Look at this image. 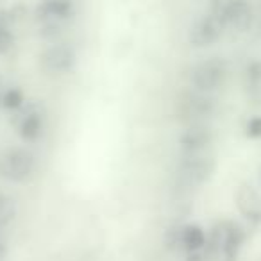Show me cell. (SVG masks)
<instances>
[{"label": "cell", "instance_id": "1", "mask_svg": "<svg viewBox=\"0 0 261 261\" xmlns=\"http://www.w3.org/2000/svg\"><path fill=\"white\" fill-rule=\"evenodd\" d=\"M38 160L29 149L11 147L0 152V177L11 182H25L34 175Z\"/></svg>", "mask_w": 261, "mask_h": 261}, {"label": "cell", "instance_id": "2", "mask_svg": "<svg viewBox=\"0 0 261 261\" xmlns=\"http://www.w3.org/2000/svg\"><path fill=\"white\" fill-rule=\"evenodd\" d=\"M227 79V63L222 58H210L199 63L190 72V84L193 90L210 93L222 86Z\"/></svg>", "mask_w": 261, "mask_h": 261}, {"label": "cell", "instance_id": "3", "mask_svg": "<svg viewBox=\"0 0 261 261\" xmlns=\"http://www.w3.org/2000/svg\"><path fill=\"white\" fill-rule=\"evenodd\" d=\"M210 15L224 27L245 31L252 22V11L247 0H211Z\"/></svg>", "mask_w": 261, "mask_h": 261}, {"label": "cell", "instance_id": "4", "mask_svg": "<svg viewBox=\"0 0 261 261\" xmlns=\"http://www.w3.org/2000/svg\"><path fill=\"white\" fill-rule=\"evenodd\" d=\"M77 65V50L70 43L56 41L40 54V68L47 75H65Z\"/></svg>", "mask_w": 261, "mask_h": 261}, {"label": "cell", "instance_id": "5", "mask_svg": "<svg viewBox=\"0 0 261 261\" xmlns=\"http://www.w3.org/2000/svg\"><path fill=\"white\" fill-rule=\"evenodd\" d=\"M16 127L23 142L33 143L43 135L45 129V108L41 102H29L23 104L16 111Z\"/></svg>", "mask_w": 261, "mask_h": 261}, {"label": "cell", "instance_id": "6", "mask_svg": "<svg viewBox=\"0 0 261 261\" xmlns=\"http://www.w3.org/2000/svg\"><path fill=\"white\" fill-rule=\"evenodd\" d=\"M215 170L213 160H210L207 156L200 154H186L182 156V161L179 165V182L181 186L192 188V186H199L202 182H206L211 177Z\"/></svg>", "mask_w": 261, "mask_h": 261}, {"label": "cell", "instance_id": "7", "mask_svg": "<svg viewBox=\"0 0 261 261\" xmlns=\"http://www.w3.org/2000/svg\"><path fill=\"white\" fill-rule=\"evenodd\" d=\"M75 15V0H41L36 8L40 25H66Z\"/></svg>", "mask_w": 261, "mask_h": 261}, {"label": "cell", "instance_id": "8", "mask_svg": "<svg viewBox=\"0 0 261 261\" xmlns=\"http://www.w3.org/2000/svg\"><path fill=\"white\" fill-rule=\"evenodd\" d=\"M224 29L225 27L222 25L215 16H211L210 13H207L206 16L195 20L193 25L190 27L188 41H190V45L195 48L210 47V45L217 43V41L220 40Z\"/></svg>", "mask_w": 261, "mask_h": 261}, {"label": "cell", "instance_id": "9", "mask_svg": "<svg viewBox=\"0 0 261 261\" xmlns=\"http://www.w3.org/2000/svg\"><path fill=\"white\" fill-rule=\"evenodd\" d=\"M213 140L211 129L202 122L190 123L181 135H179V147L182 150V156L186 154H200Z\"/></svg>", "mask_w": 261, "mask_h": 261}, {"label": "cell", "instance_id": "10", "mask_svg": "<svg viewBox=\"0 0 261 261\" xmlns=\"http://www.w3.org/2000/svg\"><path fill=\"white\" fill-rule=\"evenodd\" d=\"M215 100L207 97L202 91H193V93H186L185 97L179 100V115L182 118L192 120V123H197L200 118H206L213 113Z\"/></svg>", "mask_w": 261, "mask_h": 261}, {"label": "cell", "instance_id": "11", "mask_svg": "<svg viewBox=\"0 0 261 261\" xmlns=\"http://www.w3.org/2000/svg\"><path fill=\"white\" fill-rule=\"evenodd\" d=\"M236 206L247 220L256 224L261 220V199L252 185H242L236 190Z\"/></svg>", "mask_w": 261, "mask_h": 261}, {"label": "cell", "instance_id": "12", "mask_svg": "<svg viewBox=\"0 0 261 261\" xmlns=\"http://www.w3.org/2000/svg\"><path fill=\"white\" fill-rule=\"evenodd\" d=\"M207 245V234L202 225L186 224L181 229V249L190 252H202Z\"/></svg>", "mask_w": 261, "mask_h": 261}, {"label": "cell", "instance_id": "13", "mask_svg": "<svg viewBox=\"0 0 261 261\" xmlns=\"http://www.w3.org/2000/svg\"><path fill=\"white\" fill-rule=\"evenodd\" d=\"M18 207H16V200L11 197L4 195L0 200V229H6L13 220L16 218Z\"/></svg>", "mask_w": 261, "mask_h": 261}, {"label": "cell", "instance_id": "14", "mask_svg": "<svg viewBox=\"0 0 261 261\" xmlns=\"http://www.w3.org/2000/svg\"><path fill=\"white\" fill-rule=\"evenodd\" d=\"M0 104H2V108L9 109V111H18L25 104V95H23V91L20 88H9L0 98Z\"/></svg>", "mask_w": 261, "mask_h": 261}, {"label": "cell", "instance_id": "15", "mask_svg": "<svg viewBox=\"0 0 261 261\" xmlns=\"http://www.w3.org/2000/svg\"><path fill=\"white\" fill-rule=\"evenodd\" d=\"M181 229L182 225H172V227L167 229V232H165V247L170 250L177 249V247H181Z\"/></svg>", "mask_w": 261, "mask_h": 261}, {"label": "cell", "instance_id": "16", "mask_svg": "<svg viewBox=\"0 0 261 261\" xmlns=\"http://www.w3.org/2000/svg\"><path fill=\"white\" fill-rule=\"evenodd\" d=\"M245 136L249 140L261 138V115H254L245 123Z\"/></svg>", "mask_w": 261, "mask_h": 261}, {"label": "cell", "instance_id": "17", "mask_svg": "<svg viewBox=\"0 0 261 261\" xmlns=\"http://www.w3.org/2000/svg\"><path fill=\"white\" fill-rule=\"evenodd\" d=\"M15 45V36L8 27H0V56L8 54Z\"/></svg>", "mask_w": 261, "mask_h": 261}, {"label": "cell", "instance_id": "18", "mask_svg": "<svg viewBox=\"0 0 261 261\" xmlns=\"http://www.w3.org/2000/svg\"><path fill=\"white\" fill-rule=\"evenodd\" d=\"M247 77H249L250 83L257 84L261 81V61H250L247 65V70H245Z\"/></svg>", "mask_w": 261, "mask_h": 261}, {"label": "cell", "instance_id": "19", "mask_svg": "<svg viewBox=\"0 0 261 261\" xmlns=\"http://www.w3.org/2000/svg\"><path fill=\"white\" fill-rule=\"evenodd\" d=\"M2 197H4V193H2V192H0V200H2Z\"/></svg>", "mask_w": 261, "mask_h": 261}, {"label": "cell", "instance_id": "20", "mask_svg": "<svg viewBox=\"0 0 261 261\" xmlns=\"http://www.w3.org/2000/svg\"><path fill=\"white\" fill-rule=\"evenodd\" d=\"M0 232H2V229H0ZM0 240H2V236H0Z\"/></svg>", "mask_w": 261, "mask_h": 261}, {"label": "cell", "instance_id": "21", "mask_svg": "<svg viewBox=\"0 0 261 261\" xmlns=\"http://www.w3.org/2000/svg\"><path fill=\"white\" fill-rule=\"evenodd\" d=\"M0 27H2V25H0Z\"/></svg>", "mask_w": 261, "mask_h": 261}, {"label": "cell", "instance_id": "22", "mask_svg": "<svg viewBox=\"0 0 261 261\" xmlns=\"http://www.w3.org/2000/svg\"><path fill=\"white\" fill-rule=\"evenodd\" d=\"M0 98H2V97H0Z\"/></svg>", "mask_w": 261, "mask_h": 261}]
</instances>
